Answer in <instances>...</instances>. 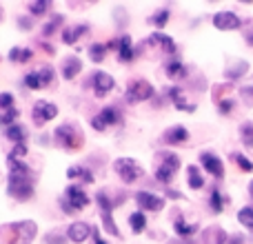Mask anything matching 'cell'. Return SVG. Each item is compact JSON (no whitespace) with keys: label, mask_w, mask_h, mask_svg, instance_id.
Listing matches in <instances>:
<instances>
[{"label":"cell","mask_w":253,"mask_h":244,"mask_svg":"<svg viewBox=\"0 0 253 244\" xmlns=\"http://www.w3.org/2000/svg\"><path fill=\"white\" fill-rule=\"evenodd\" d=\"M169 98L175 102V107H178V109L196 111V105H187V102L182 100V89H180V87H171V89H169Z\"/></svg>","instance_id":"obj_22"},{"label":"cell","mask_w":253,"mask_h":244,"mask_svg":"<svg viewBox=\"0 0 253 244\" xmlns=\"http://www.w3.org/2000/svg\"><path fill=\"white\" fill-rule=\"evenodd\" d=\"M247 69H249V65H247V62H238V67L229 69V71H227V76H229V78H238V76H242Z\"/></svg>","instance_id":"obj_39"},{"label":"cell","mask_w":253,"mask_h":244,"mask_svg":"<svg viewBox=\"0 0 253 244\" xmlns=\"http://www.w3.org/2000/svg\"><path fill=\"white\" fill-rule=\"evenodd\" d=\"M224 198H222V193L218 191V187H213L211 189V198H209V206H211V211L213 213H222V209H224Z\"/></svg>","instance_id":"obj_25"},{"label":"cell","mask_w":253,"mask_h":244,"mask_svg":"<svg viewBox=\"0 0 253 244\" xmlns=\"http://www.w3.org/2000/svg\"><path fill=\"white\" fill-rule=\"evenodd\" d=\"M38 74H40V80H42V87H47V84L53 82V69L51 67H42Z\"/></svg>","instance_id":"obj_37"},{"label":"cell","mask_w":253,"mask_h":244,"mask_svg":"<svg viewBox=\"0 0 253 244\" xmlns=\"http://www.w3.org/2000/svg\"><path fill=\"white\" fill-rule=\"evenodd\" d=\"M34 122L38 126H42L44 122H49V120H53L58 116V107L56 105H51V102H44V100H38L34 105Z\"/></svg>","instance_id":"obj_8"},{"label":"cell","mask_w":253,"mask_h":244,"mask_svg":"<svg viewBox=\"0 0 253 244\" xmlns=\"http://www.w3.org/2000/svg\"><path fill=\"white\" fill-rule=\"evenodd\" d=\"M187 178H189V187L191 189H202L205 187V178L200 175V171H198V166H189L187 169Z\"/></svg>","instance_id":"obj_26"},{"label":"cell","mask_w":253,"mask_h":244,"mask_svg":"<svg viewBox=\"0 0 253 244\" xmlns=\"http://www.w3.org/2000/svg\"><path fill=\"white\" fill-rule=\"evenodd\" d=\"M167 20H169V9H160V11H158L156 16L151 18V22H153L156 27H165Z\"/></svg>","instance_id":"obj_36"},{"label":"cell","mask_w":253,"mask_h":244,"mask_svg":"<svg viewBox=\"0 0 253 244\" xmlns=\"http://www.w3.org/2000/svg\"><path fill=\"white\" fill-rule=\"evenodd\" d=\"M80 69H83V62H80L78 58H76V56L67 58L65 65H62V78H67V80L76 78V76L80 74Z\"/></svg>","instance_id":"obj_18"},{"label":"cell","mask_w":253,"mask_h":244,"mask_svg":"<svg viewBox=\"0 0 253 244\" xmlns=\"http://www.w3.org/2000/svg\"><path fill=\"white\" fill-rule=\"evenodd\" d=\"M178 169H180V158L175 156V153H169V151L162 153V164L156 169V180L169 182V180L178 173Z\"/></svg>","instance_id":"obj_4"},{"label":"cell","mask_w":253,"mask_h":244,"mask_svg":"<svg viewBox=\"0 0 253 244\" xmlns=\"http://www.w3.org/2000/svg\"><path fill=\"white\" fill-rule=\"evenodd\" d=\"M25 153H27L25 142H22V144H13V151H11V156H13V158H22Z\"/></svg>","instance_id":"obj_41"},{"label":"cell","mask_w":253,"mask_h":244,"mask_svg":"<svg viewBox=\"0 0 253 244\" xmlns=\"http://www.w3.org/2000/svg\"><path fill=\"white\" fill-rule=\"evenodd\" d=\"M153 96V87L147 82V80H133L126 89V100L129 102H142L149 100Z\"/></svg>","instance_id":"obj_6"},{"label":"cell","mask_w":253,"mask_h":244,"mask_svg":"<svg viewBox=\"0 0 253 244\" xmlns=\"http://www.w3.org/2000/svg\"><path fill=\"white\" fill-rule=\"evenodd\" d=\"M114 89V78H111L109 74H105V71H98V74H93V91H96V96H107V93Z\"/></svg>","instance_id":"obj_15"},{"label":"cell","mask_w":253,"mask_h":244,"mask_svg":"<svg viewBox=\"0 0 253 244\" xmlns=\"http://www.w3.org/2000/svg\"><path fill=\"white\" fill-rule=\"evenodd\" d=\"M91 233H93V229L87 222H74L69 227V231H67V236H69V240L74 244H83Z\"/></svg>","instance_id":"obj_14"},{"label":"cell","mask_w":253,"mask_h":244,"mask_svg":"<svg viewBox=\"0 0 253 244\" xmlns=\"http://www.w3.org/2000/svg\"><path fill=\"white\" fill-rule=\"evenodd\" d=\"M173 227H175V233H178L180 238H189V236H193V233L198 231V224H184L180 218L173 222Z\"/></svg>","instance_id":"obj_27"},{"label":"cell","mask_w":253,"mask_h":244,"mask_svg":"<svg viewBox=\"0 0 253 244\" xmlns=\"http://www.w3.org/2000/svg\"><path fill=\"white\" fill-rule=\"evenodd\" d=\"M87 31H89L87 25H78L76 29H65L62 31V38H65L67 44H76V40H78L83 34H87Z\"/></svg>","instance_id":"obj_23"},{"label":"cell","mask_w":253,"mask_h":244,"mask_svg":"<svg viewBox=\"0 0 253 244\" xmlns=\"http://www.w3.org/2000/svg\"><path fill=\"white\" fill-rule=\"evenodd\" d=\"M49 7H51V4H49L47 0H36V2H29V11L34 13V16H40V13H44Z\"/></svg>","instance_id":"obj_33"},{"label":"cell","mask_w":253,"mask_h":244,"mask_svg":"<svg viewBox=\"0 0 253 244\" xmlns=\"http://www.w3.org/2000/svg\"><path fill=\"white\" fill-rule=\"evenodd\" d=\"M56 22H60V16H56V20H53V22H49V25L47 27H44V34H53V29H56Z\"/></svg>","instance_id":"obj_42"},{"label":"cell","mask_w":253,"mask_h":244,"mask_svg":"<svg viewBox=\"0 0 253 244\" xmlns=\"http://www.w3.org/2000/svg\"><path fill=\"white\" fill-rule=\"evenodd\" d=\"M93 238H96V244H107L105 240H102V238L100 236H98V231H96V229H93Z\"/></svg>","instance_id":"obj_44"},{"label":"cell","mask_w":253,"mask_h":244,"mask_svg":"<svg viewBox=\"0 0 253 244\" xmlns=\"http://www.w3.org/2000/svg\"><path fill=\"white\" fill-rule=\"evenodd\" d=\"M67 178H83L84 182H93V173L89 169H83V166H71L67 171Z\"/></svg>","instance_id":"obj_29"},{"label":"cell","mask_w":253,"mask_h":244,"mask_svg":"<svg viewBox=\"0 0 253 244\" xmlns=\"http://www.w3.org/2000/svg\"><path fill=\"white\" fill-rule=\"evenodd\" d=\"M135 202L147 211H162L165 209V198L153 196V193H149V191H140L138 196H135Z\"/></svg>","instance_id":"obj_12"},{"label":"cell","mask_w":253,"mask_h":244,"mask_svg":"<svg viewBox=\"0 0 253 244\" xmlns=\"http://www.w3.org/2000/svg\"><path fill=\"white\" fill-rule=\"evenodd\" d=\"M213 25L220 31H233V29H240V18L233 11H218L213 16Z\"/></svg>","instance_id":"obj_10"},{"label":"cell","mask_w":253,"mask_h":244,"mask_svg":"<svg viewBox=\"0 0 253 244\" xmlns=\"http://www.w3.org/2000/svg\"><path fill=\"white\" fill-rule=\"evenodd\" d=\"M67 202H69V206L74 211H78L89 204V198H87V193H84V189H80L78 184H71V187L67 189Z\"/></svg>","instance_id":"obj_13"},{"label":"cell","mask_w":253,"mask_h":244,"mask_svg":"<svg viewBox=\"0 0 253 244\" xmlns=\"http://www.w3.org/2000/svg\"><path fill=\"white\" fill-rule=\"evenodd\" d=\"M227 244H245V238H242V236H238V233H236V236H231V238H229Z\"/></svg>","instance_id":"obj_43"},{"label":"cell","mask_w":253,"mask_h":244,"mask_svg":"<svg viewBox=\"0 0 253 244\" xmlns=\"http://www.w3.org/2000/svg\"><path fill=\"white\" fill-rule=\"evenodd\" d=\"M7 138L9 140H13V144H22L27 140V131H25V126H20V124H11V126H7Z\"/></svg>","instance_id":"obj_24"},{"label":"cell","mask_w":253,"mask_h":244,"mask_svg":"<svg viewBox=\"0 0 253 244\" xmlns=\"http://www.w3.org/2000/svg\"><path fill=\"white\" fill-rule=\"evenodd\" d=\"M9 58L16 62H27L34 58V51H31V49H22V47H13L11 51H9Z\"/></svg>","instance_id":"obj_28"},{"label":"cell","mask_w":253,"mask_h":244,"mask_svg":"<svg viewBox=\"0 0 253 244\" xmlns=\"http://www.w3.org/2000/svg\"><path fill=\"white\" fill-rule=\"evenodd\" d=\"M133 56H135V51H133V47H131V38L129 36H123V38H120V47H118V58L123 62H131Z\"/></svg>","instance_id":"obj_19"},{"label":"cell","mask_w":253,"mask_h":244,"mask_svg":"<svg viewBox=\"0 0 253 244\" xmlns=\"http://www.w3.org/2000/svg\"><path fill=\"white\" fill-rule=\"evenodd\" d=\"M25 84L29 89H40L42 87V80H40V74L38 71H34V74H27L25 76Z\"/></svg>","instance_id":"obj_34"},{"label":"cell","mask_w":253,"mask_h":244,"mask_svg":"<svg viewBox=\"0 0 253 244\" xmlns=\"http://www.w3.org/2000/svg\"><path fill=\"white\" fill-rule=\"evenodd\" d=\"M240 138L247 147H253V122H245L240 126Z\"/></svg>","instance_id":"obj_30"},{"label":"cell","mask_w":253,"mask_h":244,"mask_svg":"<svg viewBox=\"0 0 253 244\" xmlns=\"http://www.w3.org/2000/svg\"><path fill=\"white\" fill-rule=\"evenodd\" d=\"M89 56H91L93 62H102L107 56V47L105 44H91V47H89Z\"/></svg>","instance_id":"obj_31"},{"label":"cell","mask_w":253,"mask_h":244,"mask_svg":"<svg viewBox=\"0 0 253 244\" xmlns=\"http://www.w3.org/2000/svg\"><path fill=\"white\" fill-rule=\"evenodd\" d=\"M9 193L13 198H18V200H29L34 196L29 166L13 156H9Z\"/></svg>","instance_id":"obj_1"},{"label":"cell","mask_w":253,"mask_h":244,"mask_svg":"<svg viewBox=\"0 0 253 244\" xmlns=\"http://www.w3.org/2000/svg\"><path fill=\"white\" fill-rule=\"evenodd\" d=\"M118 122H120V114L114 109V107H107V109H102L100 114L91 120V124H93V129L96 131H105L107 126L118 124Z\"/></svg>","instance_id":"obj_9"},{"label":"cell","mask_w":253,"mask_h":244,"mask_svg":"<svg viewBox=\"0 0 253 244\" xmlns=\"http://www.w3.org/2000/svg\"><path fill=\"white\" fill-rule=\"evenodd\" d=\"M56 138H58V142H60L62 147H67L69 151H76V149L80 147V133L74 129V126H69V124L58 126V129H56Z\"/></svg>","instance_id":"obj_7"},{"label":"cell","mask_w":253,"mask_h":244,"mask_svg":"<svg viewBox=\"0 0 253 244\" xmlns=\"http://www.w3.org/2000/svg\"><path fill=\"white\" fill-rule=\"evenodd\" d=\"M149 44H158V47H160L165 53H175V42H173V38H169V36H165V34H153V36H149Z\"/></svg>","instance_id":"obj_17"},{"label":"cell","mask_w":253,"mask_h":244,"mask_svg":"<svg viewBox=\"0 0 253 244\" xmlns=\"http://www.w3.org/2000/svg\"><path fill=\"white\" fill-rule=\"evenodd\" d=\"M96 200H98V206H100V215H102V224H105V231L107 233H111V236H116V238H120V231H118V227H116V222H114V215H111V209H114V202L107 198V193H98L96 196Z\"/></svg>","instance_id":"obj_2"},{"label":"cell","mask_w":253,"mask_h":244,"mask_svg":"<svg viewBox=\"0 0 253 244\" xmlns=\"http://www.w3.org/2000/svg\"><path fill=\"white\" fill-rule=\"evenodd\" d=\"M200 162H202V166H205V169L213 175V178H218V180L224 178V164H222V160H220L218 156L205 151V153H200Z\"/></svg>","instance_id":"obj_11"},{"label":"cell","mask_w":253,"mask_h":244,"mask_svg":"<svg viewBox=\"0 0 253 244\" xmlns=\"http://www.w3.org/2000/svg\"><path fill=\"white\" fill-rule=\"evenodd\" d=\"M233 160H236L238 164H240V169L247 171V173H251V171H253V162L249 160V158L242 156V153H236V156H233Z\"/></svg>","instance_id":"obj_35"},{"label":"cell","mask_w":253,"mask_h":244,"mask_svg":"<svg viewBox=\"0 0 253 244\" xmlns=\"http://www.w3.org/2000/svg\"><path fill=\"white\" fill-rule=\"evenodd\" d=\"M116 171H118V175L126 184L135 182V180L142 175V166H140L133 158H118V160H116Z\"/></svg>","instance_id":"obj_3"},{"label":"cell","mask_w":253,"mask_h":244,"mask_svg":"<svg viewBox=\"0 0 253 244\" xmlns=\"http://www.w3.org/2000/svg\"><path fill=\"white\" fill-rule=\"evenodd\" d=\"M247 40H249V44H253V29L249 31V36H247Z\"/></svg>","instance_id":"obj_45"},{"label":"cell","mask_w":253,"mask_h":244,"mask_svg":"<svg viewBox=\"0 0 253 244\" xmlns=\"http://www.w3.org/2000/svg\"><path fill=\"white\" fill-rule=\"evenodd\" d=\"M129 227L133 233H142L147 229V218H144L142 211H135V213L129 215Z\"/></svg>","instance_id":"obj_21"},{"label":"cell","mask_w":253,"mask_h":244,"mask_svg":"<svg viewBox=\"0 0 253 244\" xmlns=\"http://www.w3.org/2000/svg\"><path fill=\"white\" fill-rule=\"evenodd\" d=\"M0 109H4V111H9V109H13V96L11 93H0Z\"/></svg>","instance_id":"obj_38"},{"label":"cell","mask_w":253,"mask_h":244,"mask_svg":"<svg viewBox=\"0 0 253 244\" xmlns=\"http://www.w3.org/2000/svg\"><path fill=\"white\" fill-rule=\"evenodd\" d=\"M249 193H251V196H253V182L249 184Z\"/></svg>","instance_id":"obj_46"},{"label":"cell","mask_w":253,"mask_h":244,"mask_svg":"<svg viewBox=\"0 0 253 244\" xmlns=\"http://www.w3.org/2000/svg\"><path fill=\"white\" fill-rule=\"evenodd\" d=\"M238 220H240L247 229H253V206H245V209H240Z\"/></svg>","instance_id":"obj_32"},{"label":"cell","mask_w":253,"mask_h":244,"mask_svg":"<svg viewBox=\"0 0 253 244\" xmlns=\"http://www.w3.org/2000/svg\"><path fill=\"white\" fill-rule=\"evenodd\" d=\"M9 229H11V231L18 236V240L13 244H31V242H34V238H36V233H38V227H36V222H31V220L16 222V224H11Z\"/></svg>","instance_id":"obj_5"},{"label":"cell","mask_w":253,"mask_h":244,"mask_svg":"<svg viewBox=\"0 0 253 244\" xmlns=\"http://www.w3.org/2000/svg\"><path fill=\"white\" fill-rule=\"evenodd\" d=\"M165 71L169 78H184V76H187V67H184L180 60H169L165 65Z\"/></svg>","instance_id":"obj_20"},{"label":"cell","mask_w":253,"mask_h":244,"mask_svg":"<svg viewBox=\"0 0 253 244\" xmlns=\"http://www.w3.org/2000/svg\"><path fill=\"white\" fill-rule=\"evenodd\" d=\"M187 138H189V131L184 129L182 124L171 126V129H167V133H165V142L167 144H180V142H184Z\"/></svg>","instance_id":"obj_16"},{"label":"cell","mask_w":253,"mask_h":244,"mask_svg":"<svg viewBox=\"0 0 253 244\" xmlns=\"http://www.w3.org/2000/svg\"><path fill=\"white\" fill-rule=\"evenodd\" d=\"M218 109H220V114H222V116L231 114V109H233V100H220V102H218Z\"/></svg>","instance_id":"obj_40"}]
</instances>
